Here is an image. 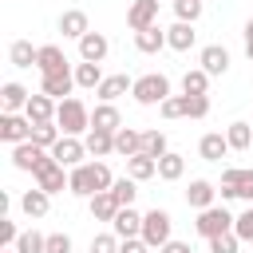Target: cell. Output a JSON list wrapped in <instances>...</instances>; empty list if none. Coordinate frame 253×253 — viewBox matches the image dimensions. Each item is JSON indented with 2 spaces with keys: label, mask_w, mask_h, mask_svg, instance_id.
Returning a JSON list of instances; mask_svg holds the SVG:
<instances>
[{
  "label": "cell",
  "mask_w": 253,
  "mask_h": 253,
  "mask_svg": "<svg viewBox=\"0 0 253 253\" xmlns=\"http://www.w3.org/2000/svg\"><path fill=\"white\" fill-rule=\"evenodd\" d=\"M158 253H194V249H190L186 241H174V237H170V241H166V245H162Z\"/></svg>",
  "instance_id": "50"
},
{
  "label": "cell",
  "mask_w": 253,
  "mask_h": 253,
  "mask_svg": "<svg viewBox=\"0 0 253 253\" xmlns=\"http://www.w3.org/2000/svg\"><path fill=\"white\" fill-rule=\"evenodd\" d=\"M142 154L162 158V154H166V134H162V130H142Z\"/></svg>",
  "instance_id": "37"
},
{
  "label": "cell",
  "mask_w": 253,
  "mask_h": 253,
  "mask_svg": "<svg viewBox=\"0 0 253 253\" xmlns=\"http://www.w3.org/2000/svg\"><path fill=\"white\" fill-rule=\"evenodd\" d=\"M170 225H174V221H170V213L154 206L150 213H142V241H146L150 249H162V245L170 241Z\"/></svg>",
  "instance_id": "4"
},
{
  "label": "cell",
  "mask_w": 253,
  "mask_h": 253,
  "mask_svg": "<svg viewBox=\"0 0 253 253\" xmlns=\"http://www.w3.org/2000/svg\"><path fill=\"white\" fill-rule=\"evenodd\" d=\"M87 202H91V217H95V221H115V213L123 210L111 190H99V194H91Z\"/></svg>",
  "instance_id": "17"
},
{
  "label": "cell",
  "mask_w": 253,
  "mask_h": 253,
  "mask_svg": "<svg viewBox=\"0 0 253 253\" xmlns=\"http://www.w3.org/2000/svg\"><path fill=\"white\" fill-rule=\"evenodd\" d=\"M103 79H107V75L99 71V63H87V59H83V63L75 67V87H83V91H95Z\"/></svg>",
  "instance_id": "34"
},
{
  "label": "cell",
  "mask_w": 253,
  "mask_h": 253,
  "mask_svg": "<svg viewBox=\"0 0 253 253\" xmlns=\"http://www.w3.org/2000/svg\"><path fill=\"white\" fill-rule=\"evenodd\" d=\"M233 233H237L241 241H253V206H249L245 213H237V221H233Z\"/></svg>",
  "instance_id": "47"
},
{
  "label": "cell",
  "mask_w": 253,
  "mask_h": 253,
  "mask_svg": "<svg viewBox=\"0 0 253 253\" xmlns=\"http://www.w3.org/2000/svg\"><path fill=\"white\" fill-rule=\"evenodd\" d=\"M28 99H32V95H28V87H24V83H4V87H0V107H4L8 115L24 111V107H28Z\"/></svg>",
  "instance_id": "22"
},
{
  "label": "cell",
  "mask_w": 253,
  "mask_h": 253,
  "mask_svg": "<svg viewBox=\"0 0 253 253\" xmlns=\"http://www.w3.org/2000/svg\"><path fill=\"white\" fill-rule=\"evenodd\" d=\"M36 67H40V75L63 71V67H67V55H63V47H59V43H43V47H40V55H36Z\"/></svg>",
  "instance_id": "19"
},
{
  "label": "cell",
  "mask_w": 253,
  "mask_h": 253,
  "mask_svg": "<svg viewBox=\"0 0 253 253\" xmlns=\"http://www.w3.org/2000/svg\"><path fill=\"white\" fill-rule=\"evenodd\" d=\"M111 194L119 198V206H134V194H138V190H134V178H130V174H126V178H115Z\"/></svg>",
  "instance_id": "39"
},
{
  "label": "cell",
  "mask_w": 253,
  "mask_h": 253,
  "mask_svg": "<svg viewBox=\"0 0 253 253\" xmlns=\"http://www.w3.org/2000/svg\"><path fill=\"white\" fill-rule=\"evenodd\" d=\"M194 40H198V32H194V24H186V20H178L174 28H166V43H170L174 51H190Z\"/></svg>",
  "instance_id": "26"
},
{
  "label": "cell",
  "mask_w": 253,
  "mask_h": 253,
  "mask_svg": "<svg viewBox=\"0 0 253 253\" xmlns=\"http://www.w3.org/2000/svg\"><path fill=\"white\" fill-rule=\"evenodd\" d=\"M67 190H71V194H79V198H91V194H95V182H91V166H87V162H79V166H71V178H67Z\"/></svg>",
  "instance_id": "29"
},
{
  "label": "cell",
  "mask_w": 253,
  "mask_h": 253,
  "mask_svg": "<svg viewBox=\"0 0 253 253\" xmlns=\"http://www.w3.org/2000/svg\"><path fill=\"white\" fill-rule=\"evenodd\" d=\"M0 138L8 142V146H16V142H28L32 138V119L28 115H0Z\"/></svg>",
  "instance_id": "7"
},
{
  "label": "cell",
  "mask_w": 253,
  "mask_h": 253,
  "mask_svg": "<svg viewBox=\"0 0 253 253\" xmlns=\"http://www.w3.org/2000/svg\"><path fill=\"white\" fill-rule=\"evenodd\" d=\"M111 229H115L119 237H142V213H138L134 206H123V210L115 213Z\"/></svg>",
  "instance_id": "15"
},
{
  "label": "cell",
  "mask_w": 253,
  "mask_h": 253,
  "mask_svg": "<svg viewBox=\"0 0 253 253\" xmlns=\"http://www.w3.org/2000/svg\"><path fill=\"white\" fill-rule=\"evenodd\" d=\"M16 249H20V253H43V249H47V237L36 233V229H24L20 241H16Z\"/></svg>",
  "instance_id": "38"
},
{
  "label": "cell",
  "mask_w": 253,
  "mask_h": 253,
  "mask_svg": "<svg viewBox=\"0 0 253 253\" xmlns=\"http://www.w3.org/2000/svg\"><path fill=\"white\" fill-rule=\"evenodd\" d=\"M198 154H202L206 162H221V158L229 154V138H225V134H217V130H210V134H202Z\"/></svg>",
  "instance_id": "21"
},
{
  "label": "cell",
  "mask_w": 253,
  "mask_h": 253,
  "mask_svg": "<svg viewBox=\"0 0 253 253\" xmlns=\"http://www.w3.org/2000/svg\"><path fill=\"white\" fill-rule=\"evenodd\" d=\"M119 233L111 229V233H99V237H91V253H119Z\"/></svg>",
  "instance_id": "43"
},
{
  "label": "cell",
  "mask_w": 253,
  "mask_h": 253,
  "mask_svg": "<svg viewBox=\"0 0 253 253\" xmlns=\"http://www.w3.org/2000/svg\"><path fill=\"white\" fill-rule=\"evenodd\" d=\"M162 119H186V95L162 99Z\"/></svg>",
  "instance_id": "44"
},
{
  "label": "cell",
  "mask_w": 253,
  "mask_h": 253,
  "mask_svg": "<svg viewBox=\"0 0 253 253\" xmlns=\"http://www.w3.org/2000/svg\"><path fill=\"white\" fill-rule=\"evenodd\" d=\"M20 210H24V213H28V217H43V213H47V210H51V194H47V190H40V186H36V190H28V194H24V198H20Z\"/></svg>",
  "instance_id": "27"
},
{
  "label": "cell",
  "mask_w": 253,
  "mask_h": 253,
  "mask_svg": "<svg viewBox=\"0 0 253 253\" xmlns=\"http://www.w3.org/2000/svg\"><path fill=\"white\" fill-rule=\"evenodd\" d=\"M87 166H91V182H95V194L115 186V178H111V166H107V162H87Z\"/></svg>",
  "instance_id": "41"
},
{
  "label": "cell",
  "mask_w": 253,
  "mask_h": 253,
  "mask_svg": "<svg viewBox=\"0 0 253 253\" xmlns=\"http://www.w3.org/2000/svg\"><path fill=\"white\" fill-rule=\"evenodd\" d=\"M59 138H63V130H59V123H55V119H51V123H32V142H36V146L51 150Z\"/></svg>",
  "instance_id": "30"
},
{
  "label": "cell",
  "mask_w": 253,
  "mask_h": 253,
  "mask_svg": "<svg viewBox=\"0 0 253 253\" xmlns=\"http://www.w3.org/2000/svg\"><path fill=\"white\" fill-rule=\"evenodd\" d=\"M59 32H63L67 40H83V36L91 32V20H87V12H83V8H67V12L59 16Z\"/></svg>",
  "instance_id": "12"
},
{
  "label": "cell",
  "mask_w": 253,
  "mask_h": 253,
  "mask_svg": "<svg viewBox=\"0 0 253 253\" xmlns=\"http://www.w3.org/2000/svg\"><path fill=\"white\" fill-rule=\"evenodd\" d=\"M126 24H130V32L154 28V24H158V0H134V4L126 8Z\"/></svg>",
  "instance_id": "10"
},
{
  "label": "cell",
  "mask_w": 253,
  "mask_h": 253,
  "mask_svg": "<svg viewBox=\"0 0 253 253\" xmlns=\"http://www.w3.org/2000/svg\"><path fill=\"white\" fill-rule=\"evenodd\" d=\"M126 91H134V79H126V75H107V79L95 87V95H99L103 103H115V99H123Z\"/></svg>",
  "instance_id": "20"
},
{
  "label": "cell",
  "mask_w": 253,
  "mask_h": 253,
  "mask_svg": "<svg viewBox=\"0 0 253 253\" xmlns=\"http://www.w3.org/2000/svg\"><path fill=\"white\" fill-rule=\"evenodd\" d=\"M221 198H249L253 202V170H245V166L221 170Z\"/></svg>",
  "instance_id": "6"
},
{
  "label": "cell",
  "mask_w": 253,
  "mask_h": 253,
  "mask_svg": "<svg viewBox=\"0 0 253 253\" xmlns=\"http://www.w3.org/2000/svg\"><path fill=\"white\" fill-rule=\"evenodd\" d=\"M233 213L225 210V206H206V210H198V221H194V229L210 241V237H217V233H225V229H233Z\"/></svg>",
  "instance_id": "3"
},
{
  "label": "cell",
  "mask_w": 253,
  "mask_h": 253,
  "mask_svg": "<svg viewBox=\"0 0 253 253\" xmlns=\"http://www.w3.org/2000/svg\"><path fill=\"white\" fill-rule=\"evenodd\" d=\"M182 174H186V158L174 154V150H166V154L158 158V178H162V182H178Z\"/></svg>",
  "instance_id": "32"
},
{
  "label": "cell",
  "mask_w": 253,
  "mask_h": 253,
  "mask_svg": "<svg viewBox=\"0 0 253 253\" xmlns=\"http://www.w3.org/2000/svg\"><path fill=\"white\" fill-rule=\"evenodd\" d=\"M55 111H59V103H55L51 95H43V91H40V95H32V99H28V107H24V115H28L32 123H51V119H55Z\"/></svg>",
  "instance_id": "16"
},
{
  "label": "cell",
  "mask_w": 253,
  "mask_h": 253,
  "mask_svg": "<svg viewBox=\"0 0 253 253\" xmlns=\"http://www.w3.org/2000/svg\"><path fill=\"white\" fill-rule=\"evenodd\" d=\"M115 154H123V158H134V154H142V130L119 126V130H115Z\"/></svg>",
  "instance_id": "24"
},
{
  "label": "cell",
  "mask_w": 253,
  "mask_h": 253,
  "mask_svg": "<svg viewBox=\"0 0 253 253\" xmlns=\"http://www.w3.org/2000/svg\"><path fill=\"white\" fill-rule=\"evenodd\" d=\"M107 51H111V43H107L103 32H87V36L79 40V59H87V63H103Z\"/></svg>",
  "instance_id": "13"
},
{
  "label": "cell",
  "mask_w": 253,
  "mask_h": 253,
  "mask_svg": "<svg viewBox=\"0 0 253 253\" xmlns=\"http://www.w3.org/2000/svg\"><path fill=\"white\" fill-rule=\"evenodd\" d=\"M55 123H59V130H63V134H83V130H91V111H87V103H83V99L67 95V99H59Z\"/></svg>",
  "instance_id": "1"
},
{
  "label": "cell",
  "mask_w": 253,
  "mask_h": 253,
  "mask_svg": "<svg viewBox=\"0 0 253 253\" xmlns=\"http://www.w3.org/2000/svg\"><path fill=\"white\" fill-rule=\"evenodd\" d=\"M36 186L40 190H47V194H59V190H67V178L71 174H63V162H55V154H47L40 166H36Z\"/></svg>",
  "instance_id": "5"
},
{
  "label": "cell",
  "mask_w": 253,
  "mask_h": 253,
  "mask_svg": "<svg viewBox=\"0 0 253 253\" xmlns=\"http://www.w3.org/2000/svg\"><path fill=\"white\" fill-rule=\"evenodd\" d=\"M237 245H241V237H237L233 229H225V233L210 237V253H237Z\"/></svg>",
  "instance_id": "40"
},
{
  "label": "cell",
  "mask_w": 253,
  "mask_h": 253,
  "mask_svg": "<svg viewBox=\"0 0 253 253\" xmlns=\"http://www.w3.org/2000/svg\"><path fill=\"white\" fill-rule=\"evenodd\" d=\"M225 138H229V150H249L253 146V123H229Z\"/></svg>",
  "instance_id": "35"
},
{
  "label": "cell",
  "mask_w": 253,
  "mask_h": 253,
  "mask_svg": "<svg viewBox=\"0 0 253 253\" xmlns=\"http://www.w3.org/2000/svg\"><path fill=\"white\" fill-rule=\"evenodd\" d=\"M134 47L142 51V55H158L162 47H170L166 43V32L154 24V28H142V32H134Z\"/></svg>",
  "instance_id": "18"
},
{
  "label": "cell",
  "mask_w": 253,
  "mask_h": 253,
  "mask_svg": "<svg viewBox=\"0 0 253 253\" xmlns=\"http://www.w3.org/2000/svg\"><path fill=\"white\" fill-rule=\"evenodd\" d=\"M16 241H20V229H16V221L4 213V217H0V245H4V249H16Z\"/></svg>",
  "instance_id": "46"
},
{
  "label": "cell",
  "mask_w": 253,
  "mask_h": 253,
  "mask_svg": "<svg viewBox=\"0 0 253 253\" xmlns=\"http://www.w3.org/2000/svg\"><path fill=\"white\" fill-rule=\"evenodd\" d=\"M198 63H202V71H210V75H225V71H229V51H225L221 43H206L202 55H198Z\"/></svg>",
  "instance_id": "14"
},
{
  "label": "cell",
  "mask_w": 253,
  "mask_h": 253,
  "mask_svg": "<svg viewBox=\"0 0 253 253\" xmlns=\"http://www.w3.org/2000/svg\"><path fill=\"white\" fill-rule=\"evenodd\" d=\"M119 253H150V245L142 237H123L119 241Z\"/></svg>",
  "instance_id": "49"
},
{
  "label": "cell",
  "mask_w": 253,
  "mask_h": 253,
  "mask_svg": "<svg viewBox=\"0 0 253 253\" xmlns=\"http://www.w3.org/2000/svg\"><path fill=\"white\" fill-rule=\"evenodd\" d=\"M71 87H75V71H71V67L51 71V75H43V79H40V91H43V95H51L55 103H59V99H67V95H71Z\"/></svg>",
  "instance_id": "8"
},
{
  "label": "cell",
  "mask_w": 253,
  "mask_h": 253,
  "mask_svg": "<svg viewBox=\"0 0 253 253\" xmlns=\"http://www.w3.org/2000/svg\"><path fill=\"white\" fill-rule=\"evenodd\" d=\"M51 154H55V162H63V166H79L83 154H87V142H79V134H63V138L51 146Z\"/></svg>",
  "instance_id": "11"
},
{
  "label": "cell",
  "mask_w": 253,
  "mask_h": 253,
  "mask_svg": "<svg viewBox=\"0 0 253 253\" xmlns=\"http://www.w3.org/2000/svg\"><path fill=\"white\" fill-rule=\"evenodd\" d=\"M126 174H130L134 182H146V178L158 174V158H150V154H134V158H126Z\"/></svg>",
  "instance_id": "31"
},
{
  "label": "cell",
  "mask_w": 253,
  "mask_h": 253,
  "mask_svg": "<svg viewBox=\"0 0 253 253\" xmlns=\"http://www.w3.org/2000/svg\"><path fill=\"white\" fill-rule=\"evenodd\" d=\"M0 253H20V249H0Z\"/></svg>",
  "instance_id": "52"
},
{
  "label": "cell",
  "mask_w": 253,
  "mask_h": 253,
  "mask_svg": "<svg viewBox=\"0 0 253 253\" xmlns=\"http://www.w3.org/2000/svg\"><path fill=\"white\" fill-rule=\"evenodd\" d=\"M130 95H134V103H142V107H162V99H170V79H166L162 71L138 75Z\"/></svg>",
  "instance_id": "2"
},
{
  "label": "cell",
  "mask_w": 253,
  "mask_h": 253,
  "mask_svg": "<svg viewBox=\"0 0 253 253\" xmlns=\"http://www.w3.org/2000/svg\"><path fill=\"white\" fill-rule=\"evenodd\" d=\"M91 126H99V130H119V126H123L119 107H115V103H99V107L91 111Z\"/></svg>",
  "instance_id": "28"
},
{
  "label": "cell",
  "mask_w": 253,
  "mask_h": 253,
  "mask_svg": "<svg viewBox=\"0 0 253 253\" xmlns=\"http://www.w3.org/2000/svg\"><path fill=\"white\" fill-rule=\"evenodd\" d=\"M174 16L186 20V24H194L202 16V0H174Z\"/></svg>",
  "instance_id": "42"
},
{
  "label": "cell",
  "mask_w": 253,
  "mask_h": 253,
  "mask_svg": "<svg viewBox=\"0 0 253 253\" xmlns=\"http://www.w3.org/2000/svg\"><path fill=\"white\" fill-rule=\"evenodd\" d=\"M210 115V99L206 95H186V119H206Z\"/></svg>",
  "instance_id": "45"
},
{
  "label": "cell",
  "mask_w": 253,
  "mask_h": 253,
  "mask_svg": "<svg viewBox=\"0 0 253 253\" xmlns=\"http://www.w3.org/2000/svg\"><path fill=\"white\" fill-rule=\"evenodd\" d=\"M47 154H51V150H43V146H36V142L28 138V142H16V146H12V166H16V170H32V174H36V166H40Z\"/></svg>",
  "instance_id": "9"
},
{
  "label": "cell",
  "mask_w": 253,
  "mask_h": 253,
  "mask_svg": "<svg viewBox=\"0 0 253 253\" xmlns=\"http://www.w3.org/2000/svg\"><path fill=\"white\" fill-rule=\"evenodd\" d=\"M245 55H249V63H253V20L245 24Z\"/></svg>",
  "instance_id": "51"
},
{
  "label": "cell",
  "mask_w": 253,
  "mask_h": 253,
  "mask_svg": "<svg viewBox=\"0 0 253 253\" xmlns=\"http://www.w3.org/2000/svg\"><path fill=\"white\" fill-rule=\"evenodd\" d=\"M213 198H217V190H213V182H206V178H194L190 190H186V206H194V210L213 206Z\"/></svg>",
  "instance_id": "25"
},
{
  "label": "cell",
  "mask_w": 253,
  "mask_h": 253,
  "mask_svg": "<svg viewBox=\"0 0 253 253\" xmlns=\"http://www.w3.org/2000/svg\"><path fill=\"white\" fill-rule=\"evenodd\" d=\"M210 71H202V67H194V71H186L182 75V95H206V87H210Z\"/></svg>",
  "instance_id": "36"
},
{
  "label": "cell",
  "mask_w": 253,
  "mask_h": 253,
  "mask_svg": "<svg viewBox=\"0 0 253 253\" xmlns=\"http://www.w3.org/2000/svg\"><path fill=\"white\" fill-rule=\"evenodd\" d=\"M36 55H40V47H32L28 40H16V43L8 47V59H12V67H36Z\"/></svg>",
  "instance_id": "33"
},
{
  "label": "cell",
  "mask_w": 253,
  "mask_h": 253,
  "mask_svg": "<svg viewBox=\"0 0 253 253\" xmlns=\"http://www.w3.org/2000/svg\"><path fill=\"white\" fill-rule=\"evenodd\" d=\"M83 142H87V154H95V158L115 154V130H99V126H91Z\"/></svg>",
  "instance_id": "23"
},
{
  "label": "cell",
  "mask_w": 253,
  "mask_h": 253,
  "mask_svg": "<svg viewBox=\"0 0 253 253\" xmlns=\"http://www.w3.org/2000/svg\"><path fill=\"white\" fill-rule=\"evenodd\" d=\"M43 253H71V237L67 233H47V249Z\"/></svg>",
  "instance_id": "48"
}]
</instances>
